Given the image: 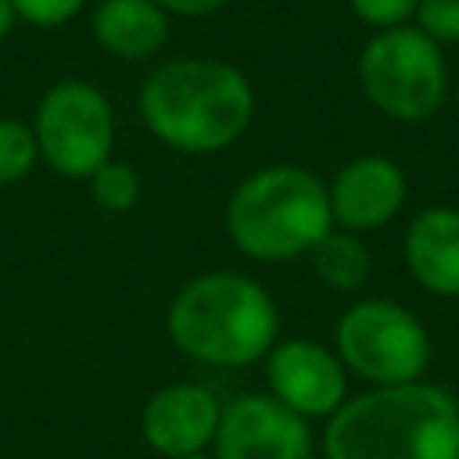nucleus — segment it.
<instances>
[{"label": "nucleus", "instance_id": "nucleus-1", "mask_svg": "<svg viewBox=\"0 0 459 459\" xmlns=\"http://www.w3.org/2000/svg\"><path fill=\"white\" fill-rule=\"evenodd\" d=\"M140 118L154 140L179 154H219L233 147L255 118L247 75L219 57H172L147 72Z\"/></svg>", "mask_w": 459, "mask_h": 459}, {"label": "nucleus", "instance_id": "nucleus-2", "mask_svg": "<svg viewBox=\"0 0 459 459\" xmlns=\"http://www.w3.org/2000/svg\"><path fill=\"white\" fill-rule=\"evenodd\" d=\"M326 459H459V398L412 380L348 398L323 430Z\"/></svg>", "mask_w": 459, "mask_h": 459}, {"label": "nucleus", "instance_id": "nucleus-3", "mask_svg": "<svg viewBox=\"0 0 459 459\" xmlns=\"http://www.w3.org/2000/svg\"><path fill=\"white\" fill-rule=\"evenodd\" d=\"M172 344L204 366H251L280 341V312L244 273H204L179 287L165 316Z\"/></svg>", "mask_w": 459, "mask_h": 459}, {"label": "nucleus", "instance_id": "nucleus-4", "mask_svg": "<svg viewBox=\"0 0 459 459\" xmlns=\"http://www.w3.org/2000/svg\"><path fill=\"white\" fill-rule=\"evenodd\" d=\"M333 230L326 183L305 165L251 172L226 204V233L247 258L290 262Z\"/></svg>", "mask_w": 459, "mask_h": 459}, {"label": "nucleus", "instance_id": "nucleus-5", "mask_svg": "<svg viewBox=\"0 0 459 459\" xmlns=\"http://www.w3.org/2000/svg\"><path fill=\"white\" fill-rule=\"evenodd\" d=\"M366 100L394 122H427L448 97L445 47L423 36L412 22L377 29L355 65Z\"/></svg>", "mask_w": 459, "mask_h": 459}, {"label": "nucleus", "instance_id": "nucleus-6", "mask_svg": "<svg viewBox=\"0 0 459 459\" xmlns=\"http://www.w3.org/2000/svg\"><path fill=\"white\" fill-rule=\"evenodd\" d=\"M333 344L344 369L373 387L423 380L430 366L427 326L405 305L387 298H366L351 305L333 326Z\"/></svg>", "mask_w": 459, "mask_h": 459}, {"label": "nucleus", "instance_id": "nucleus-7", "mask_svg": "<svg viewBox=\"0 0 459 459\" xmlns=\"http://www.w3.org/2000/svg\"><path fill=\"white\" fill-rule=\"evenodd\" d=\"M39 158L65 179H90L115 151V111L86 79L54 82L32 115Z\"/></svg>", "mask_w": 459, "mask_h": 459}, {"label": "nucleus", "instance_id": "nucleus-8", "mask_svg": "<svg viewBox=\"0 0 459 459\" xmlns=\"http://www.w3.org/2000/svg\"><path fill=\"white\" fill-rule=\"evenodd\" d=\"M215 459H312L308 420L273 394H237L222 405Z\"/></svg>", "mask_w": 459, "mask_h": 459}, {"label": "nucleus", "instance_id": "nucleus-9", "mask_svg": "<svg viewBox=\"0 0 459 459\" xmlns=\"http://www.w3.org/2000/svg\"><path fill=\"white\" fill-rule=\"evenodd\" d=\"M265 377L269 394L305 420H330L348 402V369L341 355L308 337L276 341L265 355Z\"/></svg>", "mask_w": 459, "mask_h": 459}, {"label": "nucleus", "instance_id": "nucleus-10", "mask_svg": "<svg viewBox=\"0 0 459 459\" xmlns=\"http://www.w3.org/2000/svg\"><path fill=\"white\" fill-rule=\"evenodd\" d=\"M326 194H330L333 226L366 233L387 226L402 212L409 197V183L398 161L384 154H359L337 169Z\"/></svg>", "mask_w": 459, "mask_h": 459}, {"label": "nucleus", "instance_id": "nucleus-11", "mask_svg": "<svg viewBox=\"0 0 459 459\" xmlns=\"http://www.w3.org/2000/svg\"><path fill=\"white\" fill-rule=\"evenodd\" d=\"M219 416L222 405L208 387L169 384L147 398L140 416V434L158 455L179 459L190 452H204L215 441Z\"/></svg>", "mask_w": 459, "mask_h": 459}, {"label": "nucleus", "instance_id": "nucleus-12", "mask_svg": "<svg viewBox=\"0 0 459 459\" xmlns=\"http://www.w3.org/2000/svg\"><path fill=\"white\" fill-rule=\"evenodd\" d=\"M405 265L423 290L459 298V208H423L409 222Z\"/></svg>", "mask_w": 459, "mask_h": 459}, {"label": "nucleus", "instance_id": "nucleus-13", "mask_svg": "<svg viewBox=\"0 0 459 459\" xmlns=\"http://www.w3.org/2000/svg\"><path fill=\"white\" fill-rule=\"evenodd\" d=\"M90 29L104 54L122 61H147L169 43L172 14L154 0H100L93 7Z\"/></svg>", "mask_w": 459, "mask_h": 459}, {"label": "nucleus", "instance_id": "nucleus-14", "mask_svg": "<svg viewBox=\"0 0 459 459\" xmlns=\"http://www.w3.org/2000/svg\"><path fill=\"white\" fill-rule=\"evenodd\" d=\"M308 258H312V269H316L319 283L337 290V294L359 290L373 273V258H369V247L362 244V237L351 233V230H341V226H333L308 251Z\"/></svg>", "mask_w": 459, "mask_h": 459}, {"label": "nucleus", "instance_id": "nucleus-15", "mask_svg": "<svg viewBox=\"0 0 459 459\" xmlns=\"http://www.w3.org/2000/svg\"><path fill=\"white\" fill-rule=\"evenodd\" d=\"M140 190H143V183H140V172L129 165V161H122V158H108L93 176H90V194H93V201L104 208V212H129L136 201H140Z\"/></svg>", "mask_w": 459, "mask_h": 459}, {"label": "nucleus", "instance_id": "nucleus-16", "mask_svg": "<svg viewBox=\"0 0 459 459\" xmlns=\"http://www.w3.org/2000/svg\"><path fill=\"white\" fill-rule=\"evenodd\" d=\"M39 161V143L29 122L0 118V186L22 183Z\"/></svg>", "mask_w": 459, "mask_h": 459}, {"label": "nucleus", "instance_id": "nucleus-17", "mask_svg": "<svg viewBox=\"0 0 459 459\" xmlns=\"http://www.w3.org/2000/svg\"><path fill=\"white\" fill-rule=\"evenodd\" d=\"M412 25L430 36L437 47H455L459 43V0H420Z\"/></svg>", "mask_w": 459, "mask_h": 459}, {"label": "nucleus", "instance_id": "nucleus-18", "mask_svg": "<svg viewBox=\"0 0 459 459\" xmlns=\"http://www.w3.org/2000/svg\"><path fill=\"white\" fill-rule=\"evenodd\" d=\"M18 22H29L36 29H57L68 25L75 14H82L86 0H11Z\"/></svg>", "mask_w": 459, "mask_h": 459}, {"label": "nucleus", "instance_id": "nucleus-19", "mask_svg": "<svg viewBox=\"0 0 459 459\" xmlns=\"http://www.w3.org/2000/svg\"><path fill=\"white\" fill-rule=\"evenodd\" d=\"M420 0H348L351 14L369 29H394L409 25Z\"/></svg>", "mask_w": 459, "mask_h": 459}, {"label": "nucleus", "instance_id": "nucleus-20", "mask_svg": "<svg viewBox=\"0 0 459 459\" xmlns=\"http://www.w3.org/2000/svg\"><path fill=\"white\" fill-rule=\"evenodd\" d=\"M154 4L165 7L169 14H179V18H204V14L222 11L230 0H154Z\"/></svg>", "mask_w": 459, "mask_h": 459}, {"label": "nucleus", "instance_id": "nucleus-21", "mask_svg": "<svg viewBox=\"0 0 459 459\" xmlns=\"http://www.w3.org/2000/svg\"><path fill=\"white\" fill-rule=\"evenodd\" d=\"M14 22H18V14H14L11 0H0V39H7V36H11Z\"/></svg>", "mask_w": 459, "mask_h": 459}, {"label": "nucleus", "instance_id": "nucleus-22", "mask_svg": "<svg viewBox=\"0 0 459 459\" xmlns=\"http://www.w3.org/2000/svg\"><path fill=\"white\" fill-rule=\"evenodd\" d=\"M179 459H215V452H190V455H179Z\"/></svg>", "mask_w": 459, "mask_h": 459}, {"label": "nucleus", "instance_id": "nucleus-23", "mask_svg": "<svg viewBox=\"0 0 459 459\" xmlns=\"http://www.w3.org/2000/svg\"><path fill=\"white\" fill-rule=\"evenodd\" d=\"M455 115H459V86H455Z\"/></svg>", "mask_w": 459, "mask_h": 459}]
</instances>
